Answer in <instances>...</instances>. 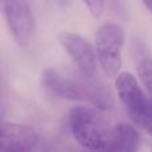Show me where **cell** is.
<instances>
[{"label":"cell","mask_w":152,"mask_h":152,"mask_svg":"<svg viewBox=\"0 0 152 152\" xmlns=\"http://www.w3.org/2000/svg\"><path fill=\"white\" fill-rule=\"evenodd\" d=\"M115 86L129 119L145 129L152 121V96H147L142 91L136 77L129 72H120L116 76Z\"/></svg>","instance_id":"obj_4"},{"label":"cell","mask_w":152,"mask_h":152,"mask_svg":"<svg viewBox=\"0 0 152 152\" xmlns=\"http://www.w3.org/2000/svg\"><path fill=\"white\" fill-rule=\"evenodd\" d=\"M140 144V135L132 124L119 123L111 127L107 137V148L111 151H136Z\"/></svg>","instance_id":"obj_8"},{"label":"cell","mask_w":152,"mask_h":152,"mask_svg":"<svg viewBox=\"0 0 152 152\" xmlns=\"http://www.w3.org/2000/svg\"><path fill=\"white\" fill-rule=\"evenodd\" d=\"M95 19L102 18L105 8V0H81Z\"/></svg>","instance_id":"obj_10"},{"label":"cell","mask_w":152,"mask_h":152,"mask_svg":"<svg viewBox=\"0 0 152 152\" xmlns=\"http://www.w3.org/2000/svg\"><path fill=\"white\" fill-rule=\"evenodd\" d=\"M69 126L75 140L87 150H105L110 128L99 108L74 107L69 112Z\"/></svg>","instance_id":"obj_2"},{"label":"cell","mask_w":152,"mask_h":152,"mask_svg":"<svg viewBox=\"0 0 152 152\" xmlns=\"http://www.w3.org/2000/svg\"><path fill=\"white\" fill-rule=\"evenodd\" d=\"M144 131H147V132H148V134H150V135H151V136H152V121H151V123H150V124H148V126H147V127H145V129H144Z\"/></svg>","instance_id":"obj_12"},{"label":"cell","mask_w":152,"mask_h":152,"mask_svg":"<svg viewBox=\"0 0 152 152\" xmlns=\"http://www.w3.org/2000/svg\"><path fill=\"white\" fill-rule=\"evenodd\" d=\"M59 43L64 48L79 72L86 76H95L97 68V55L92 45L84 37L72 32H61L58 36Z\"/></svg>","instance_id":"obj_6"},{"label":"cell","mask_w":152,"mask_h":152,"mask_svg":"<svg viewBox=\"0 0 152 152\" xmlns=\"http://www.w3.org/2000/svg\"><path fill=\"white\" fill-rule=\"evenodd\" d=\"M4 15L8 28L19 47H28L35 34V19L27 0H4Z\"/></svg>","instance_id":"obj_5"},{"label":"cell","mask_w":152,"mask_h":152,"mask_svg":"<svg viewBox=\"0 0 152 152\" xmlns=\"http://www.w3.org/2000/svg\"><path fill=\"white\" fill-rule=\"evenodd\" d=\"M39 143V135L32 127L18 123H4L1 126L0 150L4 152H27Z\"/></svg>","instance_id":"obj_7"},{"label":"cell","mask_w":152,"mask_h":152,"mask_svg":"<svg viewBox=\"0 0 152 152\" xmlns=\"http://www.w3.org/2000/svg\"><path fill=\"white\" fill-rule=\"evenodd\" d=\"M137 75L144 88L152 96V59L145 58L137 64Z\"/></svg>","instance_id":"obj_9"},{"label":"cell","mask_w":152,"mask_h":152,"mask_svg":"<svg viewBox=\"0 0 152 152\" xmlns=\"http://www.w3.org/2000/svg\"><path fill=\"white\" fill-rule=\"evenodd\" d=\"M42 86L56 97L66 100H86L102 111L113 107V97L108 87L95 76L63 74L59 69L47 68L42 74Z\"/></svg>","instance_id":"obj_1"},{"label":"cell","mask_w":152,"mask_h":152,"mask_svg":"<svg viewBox=\"0 0 152 152\" xmlns=\"http://www.w3.org/2000/svg\"><path fill=\"white\" fill-rule=\"evenodd\" d=\"M143 3H144V5L148 8V10L152 12V0H142Z\"/></svg>","instance_id":"obj_11"},{"label":"cell","mask_w":152,"mask_h":152,"mask_svg":"<svg viewBox=\"0 0 152 152\" xmlns=\"http://www.w3.org/2000/svg\"><path fill=\"white\" fill-rule=\"evenodd\" d=\"M126 42L124 29L116 23H105L95 34L97 61L107 77H116L123 66L121 51Z\"/></svg>","instance_id":"obj_3"}]
</instances>
